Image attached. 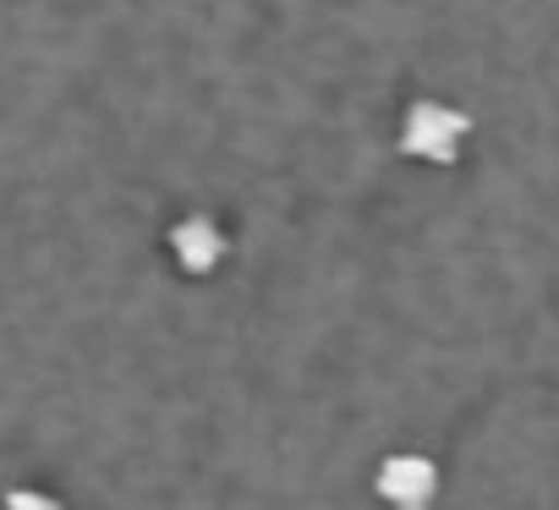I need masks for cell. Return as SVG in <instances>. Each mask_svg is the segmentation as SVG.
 Returning a JSON list of instances; mask_svg holds the SVG:
<instances>
[{"label": "cell", "mask_w": 559, "mask_h": 510, "mask_svg": "<svg viewBox=\"0 0 559 510\" xmlns=\"http://www.w3.org/2000/svg\"><path fill=\"white\" fill-rule=\"evenodd\" d=\"M466 132H472V121L444 99H417L401 116V149L423 165H455L466 149Z\"/></svg>", "instance_id": "cell-1"}, {"label": "cell", "mask_w": 559, "mask_h": 510, "mask_svg": "<svg viewBox=\"0 0 559 510\" xmlns=\"http://www.w3.org/2000/svg\"><path fill=\"white\" fill-rule=\"evenodd\" d=\"M373 488L390 510H433L439 499V466L417 450H395L379 472H373Z\"/></svg>", "instance_id": "cell-2"}, {"label": "cell", "mask_w": 559, "mask_h": 510, "mask_svg": "<svg viewBox=\"0 0 559 510\" xmlns=\"http://www.w3.org/2000/svg\"><path fill=\"white\" fill-rule=\"evenodd\" d=\"M230 252V236L219 230V220L209 214H187L170 225V259L187 270V275H214Z\"/></svg>", "instance_id": "cell-3"}, {"label": "cell", "mask_w": 559, "mask_h": 510, "mask_svg": "<svg viewBox=\"0 0 559 510\" xmlns=\"http://www.w3.org/2000/svg\"><path fill=\"white\" fill-rule=\"evenodd\" d=\"M7 510H67L56 494H39V488H12L7 494Z\"/></svg>", "instance_id": "cell-4"}]
</instances>
